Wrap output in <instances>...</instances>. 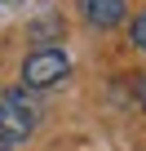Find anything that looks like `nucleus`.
Listing matches in <instances>:
<instances>
[{"mask_svg": "<svg viewBox=\"0 0 146 151\" xmlns=\"http://www.w3.org/2000/svg\"><path fill=\"white\" fill-rule=\"evenodd\" d=\"M133 89H137V102H142V111H146V76H137V85H133Z\"/></svg>", "mask_w": 146, "mask_h": 151, "instance_id": "nucleus-5", "label": "nucleus"}, {"mask_svg": "<svg viewBox=\"0 0 146 151\" xmlns=\"http://www.w3.org/2000/svg\"><path fill=\"white\" fill-rule=\"evenodd\" d=\"M66 71H71V58L62 49H36L22 62V89H53L58 80H66Z\"/></svg>", "mask_w": 146, "mask_h": 151, "instance_id": "nucleus-2", "label": "nucleus"}, {"mask_svg": "<svg viewBox=\"0 0 146 151\" xmlns=\"http://www.w3.org/2000/svg\"><path fill=\"white\" fill-rule=\"evenodd\" d=\"M80 14L89 27H115L124 18V0H80Z\"/></svg>", "mask_w": 146, "mask_h": 151, "instance_id": "nucleus-3", "label": "nucleus"}, {"mask_svg": "<svg viewBox=\"0 0 146 151\" xmlns=\"http://www.w3.org/2000/svg\"><path fill=\"white\" fill-rule=\"evenodd\" d=\"M22 0H0V14H9V9H18Z\"/></svg>", "mask_w": 146, "mask_h": 151, "instance_id": "nucleus-6", "label": "nucleus"}, {"mask_svg": "<svg viewBox=\"0 0 146 151\" xmlns=\"http://www.w3.org/2000/svg\"><path fill=\"white\" fill-rule=\"evenodd\" d=\"M40 124V107L27 98V89H0V142H18Z\"/></svg>", "mask_w": 146, "mask_h": 151, "instance_id": "nucleus-1", "label": "nucleus"}, {"mask_svg": "<svg viewBox=\"0 0 146 151\" xmlns=\"http://www.w3.org/2000/svg\"><path fill=\"white\" fill-rule=\"evenodd\" d=\"M128 36H133V45H137V49H146V14H137V18H133V31H128Z\"/></svg>", "mask_w": 146, "mask_h": 151, "instance_id": "nucleus-4", "label": "nucleus"}, {"mask_svg": "<svg viewBox=\"0 0 146 151\" xmlns=\"http://www.w3.org/2000/svg\"><path fill=\"white\" fill-rule=\"evenodd\" d=\"M0 151H9V147H0Z\"/></svg>", "mask_w": 146, "mask_h": 151, "instance_id": "nucleus-7", "label": "nucleus"}]
</instances>
